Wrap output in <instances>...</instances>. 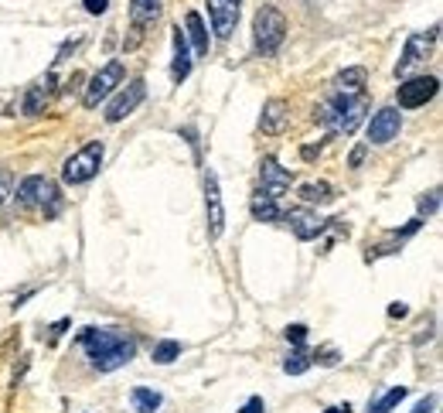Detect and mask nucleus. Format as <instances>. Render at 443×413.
<instances>
[{
	"label": "nucleus",
	"instance_id": "obj_25",
	"mask_svg": "<svg viewBox=\"0 0 443 413\" xmlns=\"http://www.w3.org/2000/svg\"><path fill=\"white\" fill-rule=\"evenodd\" d=\"M177 355H181V342L164 338V342H157V345H154V362H157V366H171Z\"/></svg>",
	"mask_w": 443,
	"mask_h": 413
},
{
	"label": "nucleus",
	"instance_id": "obj_28",
	"mask_svg": "<svg viewBox=\"0 0 443 413\" xmlns=\"http://www.w3.org/2000/svg\"><path fill=\"white\" fill-rule=\"evenodd\" d=\"M239 413H266L263 397H249V400L242 403V410H239Z\"/></svg>",
	"mask_w": 443,
	"mask_h": 413
},
{
	"label": "nucleus",
	"instance_id": "obj_31",
	"mask_svg": "<svg viewBox=\"0 0 443 413\" xmlns=\"http://www.w3.org/2000/svg\"><path fill=\"white\" fill-rule=\"evenodd\" d=\"M7 195H10V175L0 168V205L7 202Z\"/></svg>",
	"mask_w": 443,
	"mask_h": 413
},
{
	"label": "nucleus",
	"instance_id": "obj_2",
	"mask_svg": "<svg viewBox=\"0 0 443 413\" xmlns=\"http://www.w3.org/2000/svg\"><path fill=\"white\" fill-rule=\"evenodd\" d=\"M253 38H256V52H260L263 58L280 52V45H283V38H286V17H283L280 7L263 3V7L256 10V17H253Z\"/></svg>",
	"mask_w": 443,
	"mask_h": 413
},
{
	"label": "nucleus",
	"instance_id": "obj_11",
	"mask_svg": "<svg viewBox=\"0 0 443 413\" xmlns=\"http://www.w3.org/2000/svg\"><path fill=\"white\" fill-rule=\"evenodd\" d=\"M399 126H402V116L396 106H385L378 109L372 120H368V140L372 144H392L399 137Z\"/></svg>",
	"mask_w": 443,
	"mask_h": 413
},
{
	"label": "nucleus",
	"instance_id": "obj_1",
	"mask_svg": "<svg viewBox=\"0 0 443 413\" xmlns=\"http://www.w3.org/2000/svg\"><path fill=\"white\" fill-rule=\"evenodd\" d=\"M79 345L86 348L92 369H99V372H113L137 355V342L120 328H82Z\"/></svg>",
	"mask_w": 443,
	"mask_h": 413
},
{
	"label": "nucleus",
	"instance_id": "obj_17",
	"mask_svg": "<svg viewBox=\"0 0 443 413\" xmlns=\"http://www.w3.org/2000/svg\"><path fill=\"white\" fill-rule=\"evenodd\" d=\"M184 38H191V45H194L198 55H208V31H205V21H201L198 10H191L184 17Z\"/></svg>",
	"mask_w": 443,
	"mask_h": 413
},
{
	"label": "nucleus",
	"instance_id": "obj_16",
	"mask_svg": "<svg viewBox=\"0 0 443 413\" xmlns=\"http://www.w3.org/2000/svg\"><path fill=\"white\" fill-rule=\"evenodd\" d=\"M171 76H174V82H184L191 76V48H188V38H184L181 27H174V65H171Z\"/></svg>",
	"mask_w": 443,
	"mask_h": 413
},
{
	"label": "nucleus",
	"instance_id": "obj_24",
	"mask_svg": "<svg viewBox=\"0 0 443 413\" xmlns=\"http://www.w3.org/2000/svg\"><path fill=\"white\" fill-rule=\"evenodd\" d=\"M310 366H314V362H310V355H307L304 348H297V352H290V355L283 359V372H286V376H304Z\"/></svg>",
	"mask_w": 443,
	"mask_h": 413
},
{
	"label": "nucleus",
	"instance_id": "obj_26",
	"mask_svg": "<svg viewBox=\"0 0 443 413\" xmlns=\"http://www.w3.org/2000/svg\"><path fill=\"white\" fill-rule=\"evenodd\" d=\"M286 342H293V345H304V338H307V328L304 324H286Z\"/></svg>",
	"mask_w": 443,
	"mask_h": 413
},
{
	"label": "nucleus",
	"instance_id": "obj_3",
	"mask_svg": "<svg viewBox=\"0 0 443 413\" xmlns=\"http://www.w3.org/2000/svg\"><path fill=\"white\" fill-rule=\"evenodd\" d=\"M102 157H106L102 140H89L86 147H79V150L62 164V181H65V185H86V181H92V178L99 175V168H102Z\"/></svg>",
	"mask_w": 443,
	"mask_h": 413
},
{
	"label": "nucleus",
	"instance_id": "obj_30",
	"mask_svg": "<svg viewBox=\"0 0 443 413\" xmlns=\"http://www.w3.org/2000/svg\"><path fill=\"white\" fill-rule=\"evenodd\" d=\"M437 205H440L437 192H430V195H423V199H420V212H427V215H430V212H437Z\"/></svg>",
	"mask_w": 443,
	"mask_h": 413
},
{
	"label": "nucleus",
	"instance_id": "obj_20",
	"mask_svg": "<svg viewBox=\"0 0 443 413\" xmlns=\"http://www.w3.org/2000/svg\"><path fill=\"white\" fill-rule=\"evenodd\" d=\"M307 205H324V202H331L334 195H331V185L328 181H307V185H300V192H297Z\"/></svg>",
	"mask_w": 443,
	"mask_h": 413
},
{
	"label": "nucleus",
	"instance_id": "obj_8",
	"mask_svg": "<svg viewBox=\"0 0 443 413\" xmlns=\"http://www.w3.org/2000/svg\"><path fill=\"white\" fill-rule=\"evenodd\" d=\"M205 212H208V236L218 239L225 232V205H222V188H218V175L208 168L205 171Z\"/></svg>",
	"mask_w": 443,
	"mask_h": 413
},
{
	"label": "nucleus",
	"instance_id": "obj_23",
	"mask_svg": "<svg viewBox=\"0 0 443 413\" xmlns=\"http://www.w3.org/2000/svg\"><path fill=\"white\" fill-rule=\"evenodd\" d=\"M249 208H253V215H256L260 222H276V219H283L280 205H276L273 199H266V195H256V199L249 202Z\"/></svg>",
	"mask_w": 443,
	"mask_h": 413
},
{
	"label": "nucleus",
	"instance_id": "obj_9",
	"mask_svg": "<svg viewBox=\"0 0 443 413\" xmlns=\"http://www.w3.org/2000/svg\"><path fill=\"white\" fill-rule=\"evenodd\" d=\"M437 31L440 27H430V31H416V34H409L406 38V48H402V58L396 62V76H406L413 65H420L427 55H430V48H433V41H437Z\"/></svg>",
	"mask_w": 443,
	"mask_h": 413
},
{
	"label": "nucleus",
	"instance_id": "obj_18",
	"mask_svg": "<svg viewBox=\"0 0 443 413\" xmlns=\"http://www.w3.org/2000/svg\"><path fill=\"white\" fill-rule=\"evenodd\" d=\"M157 14H161V0H130V17L137 31H144Z\"/></svg>",
	"mask_w": 443,
	"mask_h": 413
},
{
	"label": "nucleus",
	"instance_id": "obj_14",
	"mask_svg": "<svg viewBox=\"0 0 443 413\" xmlns=\"http://www.w3.org/2000/svg\"><path fill=\"white\" fill-rule=\"evenodd\" d=\"M286 120H290V106L283 103V100H266L263 116H260V130L269 133V137H276V133L286 130Z\"/></svg>",
	"mask_w": 443,
	"mask_h": 413
},
{
	"label": "nucleus",
	"instance_id": "obj_34",
	"mask_svg": "<svg viewBox=\"0 0 443 413\" xmlns=\"http://www.w3.org/2000/svg\"><path fill=\"white\" fill-rule=\"evenodd\" d=\"M361 161H365V144H358V147H354L352 157H348V164H352V168H361Z\"/></svg>",
	"mask_w": 443,
	"mask_h": 413
},
{
	"label": "nucleus",
	"instance_id": "obj_19",
	"mask_svg": "<svg viewBox=\"0 0 443 413\" xmlns=\"http://www.w3.org/2000/svg\"><path fill=\"white\" fill-rule=\"evenodd\" d=\"M130 400H133V410L137 413H157L161 410V393L157 390H147V386H137L133 393H130Z\"/></svg>",
	"mask_w": 443,
	"mask_h": 413
},
{
	"label": "nucleus",
	"instance_id": "obj_33",
	"mask_svg": "<svg viewBox=\"0 0 443 413\" xmlns=\"http://www.w3.org/2000/svg\"><path fill=\"white\" fill-rule=\"evenodd\" d=\"M82 3H86L89 14H102V10L109 7V0H82Z\"/></svg>",
	"mask_w": 443,
	"mask_h": 413
},
{
	"label": "nucleus",
	"instance_id": "obj_15",
	"mask_svg": "<svg viewBox=\"0 0 443 413\" xmlns=\"http://www.w3.org/2000/svg\"><path fill=\"white\" fill-rule=\"evenodd\" d=\"M52 86H55V76H45L41 82H34L27 93H24V116H38L41 109H45V100H48V93H52Z\"/></svg>",
	"mask_w": 443,
	"mask_h": 413
},
{
	"label": "nucleus",
	"instance_id": "obj_35",
	"mask_svg": "<svg viewBox=\"0 0 443 413\" xmlns=\"http://www.w3.org/2000/svg\"><path fill=\"white\" fill-rule=\"evenodd\" d=\"M300 154H304V161H314V157L321 154V144H310V147H304Z\"/></svg>",
	"mask_w": 443,
	"mask_h": 413
},
{
	"label": "nucleus",
	"instance_id": "obj_12",
	"mask_svg": "<svg viewBox=\"0 0 443 413\" xmlns=\"http://www.w3.org/2000/svg\"><path fill=\"white\" fill-rule=\"evenodd\" d=\"M208 17L218 38H232L239 24V0H208Z\"/></svg>",
	"mask_w": 443,
	"mask_h": 413
},
{
	"label": "nucleus",
	"instance_id": "obj_6",
	"mask_svg": "<svg viewBox=\"0 0 443 413\" xmlns=\"http://www.w3.org/2000/svg\"><path fill=\"white\" fill-rule=\"evenodd\" d=\"M440 89V79L437 76H416V79H406L399 89H396V100L402 109H416V106H427Z\"/></svg>",
	"mask_w": 443,
	"mask_h": 413
},
{
	"label": "nucleus",
	"instance_id": "obj_13",
	"mask_svg": "<svg viewBox=\"0 0 443 413\" xmlns=\"http://www.w3.org/2000/svg\"><path fill=\"white\" fill-rule=\"evenodd\" d=\"M286 222H290V229L297 232V239H317V236L324 232V225H328V219H321V215L310 212V208H293V212L286 215Z\"/></svg>",
	"mask_w": 443,
	"mask_h": 413
},
{
	"label": "nucleus",
	"instance_id": "obj_10",
	"mask_svg": "<svg viewBox=\"0 0 443 413\" xmlns=\"http://www.w3.org/2000/svg\"><path fill=\"white\" fill-rule=\"evenodd\" d=\"M260 181H263V192L266 199H273V202H280L286 192H290V171L286 168H280V161L276 157H263V164H260Z\"/></svg>",
	"mask_w": 443,
	"mask_h": 413
},
{
	"label": "nucleus",
	"instance_id": "obj_5",
	"mask_svg": "<svg viewBox=\"0 0 443 413\" xmlns=\"http://www.w3.org/2000/svg\"><path fill=\"white\" fill-rule=\"evenodd\" d=\"M116 86H123V62H120V58L106 62V65H102V69H99V72L89 79L82 103H86L89 109H95L102 100H109V96H113V89H116Z\"/></svg>",
	"mask_w": 443,
	"mask_h": 413
},
{
	"label": "nucleus",
	"instance_id": "obj_7",
	"mask_svg": "<svg viewBox=\"0 0 443 413\" xmlns=\"http://www.w3.org/2000/svg\"><path fill=\"white\" fill-rule=\"evenodd\" d=\"M144 96H147V82L144 79H130L126 82V89H120L109 106H106V123H120V120H126L137 106L144 103Z\"/></svg>",
	"mask_w": 443,
	"mask_h": 413
},
{
	"label": "nucleus",
	"instance_id": "obj_4",
	"mask_svg": "<svg viewBox=\"0 0 443 413\" xmlns=\"http://www.w3.org/2000/svg\"><path fill=\"white\" fill-rule=\"evenodd\" d=\"M17 202H21L24 208H45L48 205V212H58V188H55L52 178L31 175V178H24V181L17 185Z\"/></svg>",
	"mask_w": 443,
	"mask_h": 413
},
{
	"label": "nucleus",
	"instance_id": "obj_27",
	"mask_svg": "<svg viewBox=\"0 0 443 413\" xmlns=\"http://www.w3.org/2000/svg\"><path fill=\"white\" fill-rule=\"evenodd\" d=\"M310 362H321V366H334V362H338V352H334V348H321L317 355H310Z\"/></svg>",
	"mask_w": 443,
	"mask_h": 413
},
{
	"label": "nucleus",
	"instance_id": "obj_37",
	"mask_svg": "<svg viewBox=\"0 0 443 413\" xmlns=\"http://www.w3.org/2000/svg\"><path fill=\"white\" fill-rule=\"evenodd\" d=\"M324 413H352V407H348V403H345V407H328Z\"/></svg>",
	"mask_w": 443,
	"mask_h": 413
},
{
	"label": "nucleus",
	"instance_id": "obj_32",
	"mask_svg": "<svg viewBox=\"0 0 443 413\" xmlns=\"http://www.w3.org/2000/svg\"><path fill=\"white\" fill-rule=\"evenodd\" d=\"M433 407H437V397H427V400H420L413 407V413H433Z\"/></svg>",
	"mask_w": 443,
	"mask_h": 413
},
{
	"label": "nucleus",
	"instance_id": "obj_29",
	"mask_svg": "<svg viewBox=\"0 0 443 413\" xmlns=\"http://www.w3.org/2000/svg\"><path fill=\"white\" fill-rule=\"evenodd\" d=\"M69 324H72V321H69V317H62V321H55V324H52V328H48V342H58V338H62V331H65V328H69Z\"/></svg>",
	"mask_w": 443,
	"mask_h": 413
},
{
	"label": "nucleus",
	"instance_id": "obj_21",
	"mask_svg": "<svg viewBox=\"0 0 443 413\" xmlns=\"http://www.w3.org/2000/svg\"><path fill=\"white\" fill-rule=\"evenodd\" d=\"M406 393H409L406 386H392V390H389V393H382L375 403H368V413H392L402 400H406Z\"/></svg>",
	"mask_w": 443,
	"mask_h": 413
},
{
	"label": "nucleus",
	"instance_id": "obj_36",
	"mask_svg": "<svg viewBox=\"0 0 443 413\" xmlns=\"http://www.w3.org/2000/svg\"><path fill=\"white\" fill-rule=\"evenodd\" d=\"M406 314H409V308H406V304H399V301L389 308V317H406Z\"/></svg>",
	"mask_w": 443,
	"mask_h": 413
},
{
	"label": "nucleus",
	"instance_id": "obj_22",
	"mask_svg": "<svg viewBox=\"0 0 443 413\" xmlns=\"http://www.w3.org/2000/svg\"><path fill=\"white\" fill-rule=\"evenodd\" d=\"M365 82H368V69H365V65H352V69H345V72L338 76V89H341V93H358Z\"/></svg>",
	"mask_w": 443,
	"mask_h": 413
}]
</instances>
